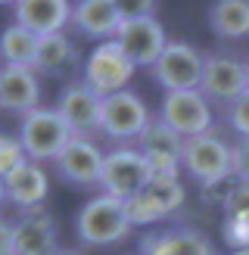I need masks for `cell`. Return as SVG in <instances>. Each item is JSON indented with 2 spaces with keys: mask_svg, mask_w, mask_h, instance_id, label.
Instances as JSON below:
<instances>
[{
  "mask_svg": "<svg viewBox=\"0 0 249 255\" xmlns=\"http://www.w3.org/2000/svg\"><path fill=\"white\" fill-rule=\"evenodd\" d=\"M37 41L41 37L31 34L22 25H6L3 34H0V59L3 66H28L34 69V56H37Z\"/></svg>",
  "mask_w": 249,
  "mask_h": 255,
  "instance_id": "22",
  "label": "cell"
},
{
  "mask_svg": "<svg viewBox=\"0 0 249 255\" xmlns=\"http://www.w3.org/2000/svg\"><path fill=\"white\" fill-rule=\"evenodd\" d=\"M221 206H224V218H243V215H249V184H234L221 196Z\"/></svg>",
  "mask_w": 249,
  "mask_h": 255,
  "instance_id": "25",
  "label": "cell"
},
{
  "mask_svg": "<svg viewBox=\"0 0 249 255\" xmlns=\"http://www.w3.org/2000/svg\"><path fill=\"white\" fill-rule=\"evenodd\" d=\"M231 174L240 184H249V137H240L231 146Z\"/></svg>",
  "mask_w": 249,
  "mask_h": 255,
  "instance_id": "28",
  "label": "cell"
},
{
  "mask_svg": "<svg viewBox=\"0 0 249 255\" xmlns=\"http://www.w3.org/2000/svg\"><path fill=\"white\" fill-rule=\"evenodd\" d=\"M137 149L146 156L149 168H153V181H178V168H181V156H184V137L174 134L162 119L149 122V128L137 140Z\"/></svg>",
  "mask_w": 249,
  "mask_h": 255,
  "instance_id": "10",
  "label": "cell"
},
{
  "mask_svg": "<svg viewBox=\"0 0 249 255\" xmlns=\"http://www.w3.org/2000/svg\"><path fill=\"white\" fill-rule=\"evenodd\" d=\"M3 184H6V199L16 209H22V215L41 209V202H44L47 190H50L47 174L41 171L37 162H22L12 174L3 177Z\"/></svg>",
  "mask_w": 249,
  "mask_h": 255,
  "instance_id": "19",
  "label": "cell"
},
{
  "mask_svg": "<svg viewBox=\"0 0 249 255\" xmlns=\"http://www.w3.org/2000/svg\"><path fill=\"white\" fill-rule=\"evenodd\" d=\"M0 255H12V224L0 221Z\"/></svg>",
  "mask_w": 249,
  "mask_h": 255,
  "instance_id": "29",
  "label": "cell"
},
{
  "mask_svg": "<svg viewBox=\"0 0 249 255\" xmlns=\"http://www.w3.org/2000/svg\"><path fill=\"white\" fill-rule=\"evenodd\" d=\"M53 255H81V252H78V249H62V246H59Z\"/></svg>",
  "mask_w": 249,
  "mask_h": 255,
  "instance_id": "31",
  "label": "cell"
},
{
  "mask_svg": "<svg viewBox=\"0 0 249 255\" xmlns=\"http://www.w3.org/2000/svg\"><path fill=\"white\" fill-rule=\"evenodd\" d=\"M181 168L193 177L199 187H218L221 181H228L231 174V143H224L218 134H199L184 140V156H181Z\"/></svg>",
  "mask_w": 249,
  "mask_h": 255,
  "instance_id": "4",
  "label": "cell"
},
{
  "mask_svg": "<svg viewBox=\"0 0 249 255\" xmlns=\"http://www.w3.org/2000/svg\"><path fill=\"white\" fill-rule=\"evenodd\" d=\"M159 119L184 140L212 131V106L199 91H178L162 97Z\"/></svg>",
  "mask_w": 249,
  "mask_h": 255,
  "instance_id": "9",
  "label": "cell"
},
{
  "mask_svg": "<svg viewBox=\"0 0 249 255\" xmlns=\"http://www.w3.org/2000/svg\"><path fill=\"white\" fill-rule=\"evenodd\" d=\"M246 91V66L234 56H206L203 78H199V94L212 103H234L237 97Z\"/></svg>",
  "mask_w": 249,
  "mask_h": 255,
  "instance_id": "13",
  "label": "cell"
},
{
  "mask_svg": "<svg viewBox=\"0 0 249 255\" xmlns=\"http://www.w3.org/2000/svg\"><path fill=\"white\" fill-rule=\"evenodd\" d=\"M153 184V168L140 149L131 146H119L106 152L103 159V174H100V187L103 193L116 196V199H131L140 190H146Z\"/></svg>",
  "mask_w": 249,
  "mask_h": 255,
  "instance_id": "5",
  "label": "cell"
},
{
  "mask_svg": "<svg viewBox=\"0 0 249 255\" xmlns=\"http://www.w3.org/2000/svg\"><path fill=\"white\" fill-rule=\"evenodd\" d=\"M181 206H184L181 181H153L137 196L124 199V212H128L131 227L134 224H156L162 218H168V215H174Z\"/></svg>",
  "mask_w": 249,
  "mask_h": 255,
  "instance_id": "12",
  "label": "cell"
},
{
  "mask_svg": "<svg viewBox=\"0 0 249 255\" xmlns=\"http://www.w3.org/2000/svg\"><path fill=\"white\" fill-rule=\"evenodd\" d=\"M22 162H28V156H25V149H22V143H19V137L0 134V177L12 174Z\"/></svg>",
  "mask_w": 249,
  "mask_h": 255,
  "instance_id": "24",
  "label": "cell"
},
{
  "mask_svg": "<svg viewBox=\"0 0 249 255\" xmlns=\"http://www.w3.org/2000/svg\"><path fill=\"white\" fill-rule=\"evenodd\" d=\"M75 234L84 246H112L122 243L131 234V221L124 212V199H116L109 193H100L87 199L75 218Z\"/></svg>",
  "mask_w": 249,
  "mask_h": 255,
  "instance_id": "2",
  "label": "cell"
},
{
  "mask_svg": "<svg viewBox=\"0 0 249 255\" xmlns=\"http://www.w3.org/2000/svg\"><path fill=\"white\" fill-rule=\"evenodd\" d=\"M174 234V255H215L212 240L196 227H171Z\"/></svg>",
  "mask_w": 249,
  "mask_h": 255,
  "instance_id": "23",
  "label": "cell"
},
{
  "mask_svg": "<svg viewBox=\"0 0 249 255\" xmlns=\"http://www.w3.org/2000/svg\"><path fill=\"white\" fill-rule=\"evenodd\" d=\"M203 66H206V56L196 50V44L168 41V47L162 50V56L153 62V78H156V84L165 87V94L199 91Z\"/></svg>",
  "mask_w": 249,
  "mask_h": 255,
  "instance_id": "7",
  "label": "cell"
},
{
  "mask_svg": "<svg viewBox=\"0 0 249 255\" xmlns=\"http://www.w3.org/2000/svg\"><path fill=\"white\" fill-rule=\"evenodd\" d=\"M209 28L221 41L249 37V0H218L209 9Z\"/></svg>",
  "mask_w": 249,
  "mask_h": 255,
  "instance_id": "20",
  "label": "cell"
},
{
  "mask_svg": "<svg viewBox=\"0 0 249 255\" xmlns=\"http://www.w3.org/2000/svg\"><path fill=\"white\" fill-rule=\"evenodd\" d=\"M56 249V224L47 212H25L12 224V255H53Z\"/></svg>",
  "mask_w": 249,
  "mask_h": 255,
  "instance_id": "17",
  "label": "cell"
},
{
  "mask_svg": "<svg viewBox=\"0 0 249 255\" xmlns=\"http://www.w3.org/2000/svg\"><path fill=\"white\" fill-rule=\"evenodd\" d=\"M116 44L124 50L134 66H149L162 56V50L168 47V37L162 31L156 19V3H137L124 6V22L116 34Z\"/></svg>",
  "mask_w": 249,
  "mask_h": 255,
  "instance_id": "1",
  "label": "cell"
},
{
  "mask_svg": "<svg viewBox=\"0 0 249 255\" xmlns=\"http://www.w3.org/2000/svg\"><path fill=\"white\" fill-rule=\"evenodd\" d=\"M228 125L240 137H249V87L228 106Z\"/></svg>",
  "mask_w": 249,
  "mask_h": 255,
  "instance_id": "26",
  "label": "cell"
},
{
  "mask_svg": "<svg viewBox=\"0 0 249 255\" xmlns=\"http://www.w3.org/2000/svg\"><path fill=\"white\" fill-rule=\"evenodd\" d=\"M3 202H9V199H6V184H3V177H0V206H3Z\"/></svg>",
  "mask_w": 249,
  "mask_h": 255,
  "instance_id": "30",
  "label": "cell"
},
{
  "mask_svg": "<svg viewBox=\"0 0 249 255\" xmlns=\"http://www.w3.org/2000/svg\"><path fill=\"white\" fill-rule=\"evenodd\" d=\"M12 16L16 25L28 28L37 37L62 34V28L72 22V3L66 0H19L12 3Z\"/></svg>",
  "mask_w": 249,
  "mask_h": 255,
  "instance_id": "16",
  "label": "cell"
},
{
  "mask_svg": "<svg viewBox=\"0 0 249 255\" xmlns=\"http://www.w3.org/2000/svg\"><path fill=\"white\" fill-rule=\"evenodd\" d=\"M231 255H249V249H240V252H231Z\"/></svg>",
  "mask_w": 249,
  "mask_h": 255,
  "instance_id": "33",
  "label": "cell"
},
{
  "mask_svg": "<svg viewBox=\"0 0 249 255\" xmlns=\"http://www.w3.org/2000/svg\"><path fill=\"white\" fill-rule=\"evenodd\" d=\"M243 66H246V87H249V59L243 62Z\"/></svg>",
  "mask_w": 249,
  "mask_h": 255,
  "instance_id": "32",
  "label": "cell"
},
{
  "mask_svg": "<svg viewBox=\"0 0 249 255\" xmlns=\"http://www.w3.org/2000/svg\"><path fill=\"white\" fill-rule=\"evenodd\" d=\"M78 62V50L66 34H50L37 41V56H34V72L44 75H62Z\"/></svg>",
  "mask_w": 249,
  "mask_h": 255,
  "instance_id": "21",
  "label": "cell"
},
{
  "mask_svg": "<svg viewBox=\"0 0 249 255\" xmlns=\"http://www.w3.org/2000/svg\"><path fill=\"white\" fill-rule=\"evenodd\" d=\"M100 103H103V97L94 94L84 81H75L59 94L56 112L72 128L75 137H87L100 128Z\"/></svg>",
  "mask_w": 249,
  "mask_h": 255,
  "instance_id": "15",
  "label": "cell"
},
{
  "mask_svg": "<svg viewBox=\"0 0 249 255\" xmlns=\"http://www.w3.org/2000/svg\"><path fill=\"white\" fill-rule=\"evenodd\" d=\"M134 62L124 56V50L116 41H103L97 44L91 53H87L84 62V84L91 87L94 94L100 97H109V94H119L124 91V84L131 81L134 75Z\"/></svg>",
  "mask_w": 249,
  "mask_h": 255,
  "instance_id": "8",
  "label": "cell"
},
{
  "mask_svg": "<svg viewBox=\"0 0 249 255\" xmlns=\"http://www.w3.org/2000/svg\"><path fill=\"white\" fill-rule=\"evenodd\" d=\"M224 240H228V246H234V252L249 249V215L224 218Z\"/></svg>",
  "mask_w": 249,
  "mask_h": 255,
  "instance_id": "27",
  "label": "cell"
},
{
  "mask_svg": "<svg viewBox=\"0 0 249 255\" xmlns=\"http://www.w3.org/2000/svg\"><path fill=\"white\" fill-rule=\"evenodd\" d=\"M106 152L91 137H72V143L56 156V174L72 187H100Z\"/></svg>",
  "mask_w": 249,
  "mask_h": 255,
  "instance_id": "11",
  "label": "cell"
},
{
  "mask_svg": "<svg viewBox=\"0 0 249 255\" xmlns=\"http://www.w3.org/2000/svg\"><path fill=\"white\" fill-rule=\"evenodd\" d=\"M41 103V84L28 66H0V109L28 116Z\"/></svg>",
  "mask_w": 249,
  "mask_h": 255,
  "instance_id": "18",
  "label": "cell"
},
{
  "mask_svg": "<svg viewBox=\"0 0 249 255\" xmlns=\"http://www.w3.org/2000/svg\"><path fill=\"white\" fill-rule=\"evenodd\" d=\"M149 122H153V116H149L143 100L131 91H119V94L103 97L97 131L109 140L128 143V140H140V134L149 128Z\"/></svg>",
  "mask_w": 249,
  "mask_h": 255,
  "instance_id": "6",
  "label": "cell"
},
{
  "mask_svg": "<svg viewBox=\"0 0 249 255\" xmlns=\"http://www.w3.org/2000/svg\"><path fill=\"white\" fill-rule=\"evenodd\" d=\"M122 22H124V3H116V0H81V3H72V25L84 37H94L100 44L116 41Z\"/></svg>",
  "mask_w": 249,
  "mask_h": 255,
  "instance_id": "14",
  "label": "cell"
},
{
  "mask_svg": "<svg viewBox=\"0 0 249 255\" xmlns=\"http://www.w3.org/2000/svg\"><path fill=\"white\" fill-rule=\"evenodd\" d=\"M72 128L62 122L56 109H41L22 116L19 125V143L28 162H56V156L72 143Z\"/></svg>",
  "mask_w": 249,
  "mask_h": 255,
  "instance_id": "3",
  "label": "cell"
}]
</instances>
